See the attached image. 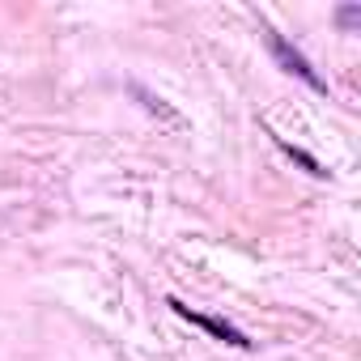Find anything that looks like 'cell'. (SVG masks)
Segmentation results:
<instances>
[{"instance_id":"6da1fadb","label":"cell","mask_w":361,"mask_h":361,"mask_svg":"<svg viewBox=\"0 0 361 361\" xmlns=\"http://www.w3.org/2000/svg\"><path fill=\"white\" fill-rule=\"evenodd\" d=\"M268 47H272V56L281 60V68H285V73H293V77H302V81H306L310 90H319V94H327V85L319 81V73L310 68V60H306V56H302L298 47H289V43H285L281 35H272V30H268Z\"/></svg>"},{"instance_id":"3957f363","label":"cell","mask_w":361,"mask_h":361,"mask_svg":"<svg viewBox=\"0 0 361 361\" xmlns=\"http://www.w3.org/2000/svg\"><path fill=\"white\" fill-rule=\"evenodd\" d=\"M281 149H285V153H289V157H298V161H302V166H306V170H310V174H323V166H319V161H314V157H310V153H302V149H293V145H285V140H281Z\"/></svg>"},{"instance_id":"7a4b0ae2","label":"cell","mask_w":361,"mask_h":361,"mask_svg":"<svg viewBox=\"0 0 361 361\" xmlns=\"http://www.w3.org/2000/svg\"><path fill=\"white\" fill-rule=\"evenodd\" d=\"M170 306H174V314L178 319H188V323H196V327H204L209 336H217V340H226V344H234V348H251V340L238 331V327H230L226 319H213V314H200V310H192V306H183L178 298H170Z\"/></svg>"}]
</instances>
